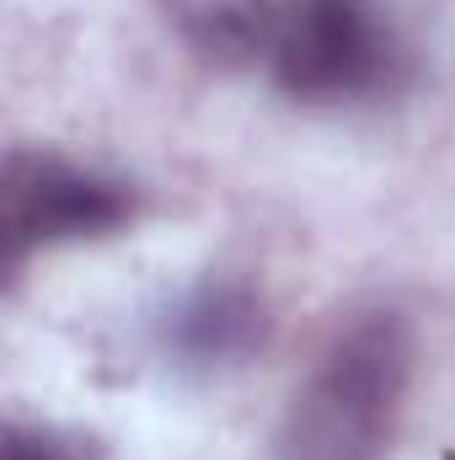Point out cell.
I'll list each match as a JSON object with an SVG mask.
<instances>
[{
  "label": "cell",
  "instance_id": "cell-1",
  "mask_svg": "<svg viewBox=\"0 0 455 460\" xmlns=\"http://www.w3.org/2000/svg\"><path fill=\"white\" fill-rule=\"evenodd\" d=\"M413 380V332L397 311H364L295 385L273 460H386Z\"/></svg>",
  "mask_w": 455,
  "mask_h": 460
},
{
  "label": "cell",
  "instance_id": "cell-5",
  "mask_svg": "<svg viewBox=\"0 0 455 460\" xmlns=\"http://www.w3.org/2000/svg\"><path fill=\"white\" fill-rule=\"evenodd\" d=\"M0 460H81V450L70 439H59L54 429H27V423H11L5 429V450Z\"/></svg>",
  "mask_w": 455,
  "mask_h": 460
},
{
  "label": "cell",
  "instance_id": "cell-4",
  "mask_svg": "<svg viewBox=\"0 0 455 460\" xmlns=\"http://www.w3.org/2000/svg\"><path fill=\"white\" fill-rule=\"evenodd\" d=\"M268 305L252 284L236 279H210L193 295H183L166 322H161V343L172 353L177 369L193 375H220L246 358H257V348L268 343Z\"/></svg>",
  "mask_w": 455,
  "mask_h": 460
},
{
  "label": "cell",
  "instance_id": "cell-3",
  "mask_svg": "<svg viewBox=\"0 0 455 460\" xmlns=\"http://www.w3.org/2000/svg\"><path fill=\"white\" fill-rule=\"evenodd\" d=\"M134 220L129 182L103 177L92 166H76L49 150H11L5 155V188H0V230L11 262L49 246L103 241Z\"/></svg>",
  "mask_w": 455,
  "mask_h": 460
},
{
  "label": "cell",
  "instance_id": "cell-2",
  "mask_svg": "<svg viewBox=\"0 0 455 460\" xmlns=\"http://www.w3.org/2000/svg\"><path fill=\"white\" fill-rule=\"evenodd\" d=\"M257 65L306 108L370 102L397 86L402 43L380 0H246Z\"/></svg>",
  "mask_w": 455,
  "mask_h": 460
}]
</instances>
